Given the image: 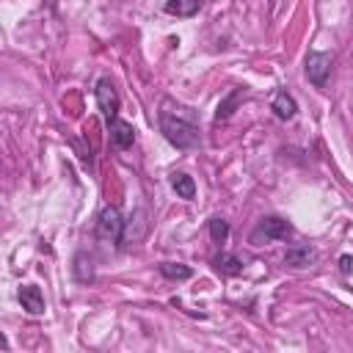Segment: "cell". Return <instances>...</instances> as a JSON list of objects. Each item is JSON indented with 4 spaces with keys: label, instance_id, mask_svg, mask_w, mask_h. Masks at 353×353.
Returning a JSON list of instances; mask_svg holds the SVG:
<instances>
[{
    "label": "cell",
    "instance_id": "1",
    "mask_svg": "<svg viewBox=\"0 0 353 353\" xmlns=\"http://www.w3.org/2000/svg\"><path fill=\"white\" fill-rule=\"evenodd\" d=\"M157 121H160L163 138H165L171 146H176V149L185 152V149H196V146L201 143V132H199V127H196L190 119L176 116V113H171V110H160Z\"/></svg>",
    "mask_w": 353,
    "mask_h": 353
},
{
    "label": "cell",
    "instance_id": "2",
    "mask_svg": "<svg viewBox=\"0 0 353 353\" xmlns=\"http://www.w3.org/2000/svg\"><path fill=\"white\" fill-rule=\"evenodd\" d=\"M292 237V223L279 218V215H265L248 234V240L254 245H268V243H281Z\"/></svg>",
    "mask_w": 353,
    "mask_h": 353
},
{
    "label": "cell",
    "instance_id": "3",
    "mask_svg": "<svg viewBox=\"0 0 353 353\" xmlns=\"http://www.w3.org/2000/svg\"><path fill=\"white\" fill-rule=\"evenodd\" d=\"M124 218L119 212V207H102L97 215V237L113 245H121L124 240Z\"/></svg>",
    "mask_w": 353,
    "mask_h": 353
},
{
    "label": "cell",
    "instance_id": "4",
    "mask_svg": "<svg viewBox=\"0 0 353 353\" xmlns=\"http://www.w3.org/2000/svg\"><path fill=\"white\" fill-rule=\"evenodd\" d=\"M331 66H334V52H309L306 55V80L314 85V88H325L328 85V74H331Z\"/></svg>",
    "mask_w": 353,
    "mask_h": 353
},
{
    "label": "cell",
    "instance_id": "5",
    "mask_svg": "<svg viewBox=\"0 0 353 353\" xmlns=\"http://www.w3.org/2000/svg\"><path fill=\"white\" fill-rule=\"evenodd\" d=\"M94 97H97V105H99L105 121H113L119 116V108H121V99H119V91H116L113 80L110 77H99L97 88H94Z\"/></svg>",
    "mask_w": 353,
    "mask_h": 353
},
{
    "label": "cell",
    "instance_id": "6",
    "mask_svg": "<svg viewBox=\"0 0 353 353\" xmlns=\"http://www.w3.org/2000/svg\"><path fill=\"white\" fill-rule=\"evenodd\" d=\"M108 138H110V146L113 149H119V152H127V149H132V143H135V127L130 124V121H124V119H113V121H108Z\"/></svg>",
    "mask_w": 353,
    "mask_h": 353
},
{
    "label": "cell",
    "instance_id": "7",
    "mask_svg": "<svg viewBox=\"0 0 353 353\" xmlns=\"http://www.w3.org/2000/svg\"><path fill=\"white\" fill-rule=\"evenodd\" d=\"M270 110H273L276 119L290 121V119H295V113H298V102H295V97H292L287 88H281V91L273 94V99H270Z\"/></svg>",
    "mask_w": 353,
    "mask_h": 353
},
{
    "label": "cell",
    "instance_id": "8",
    "mask_svg": "<svg viewBox=\"0 0 353 353\" xmlns=\"http://www.w3.org/2000/svg\"><path fill=\"white\" fill-rule=\"evenodd\" d=\"M19 303H22V309L28 312V314H44V295H41V290L36 287V284H22L19 287Z\"/></svg>",
    "mask_w": 353,
    "mask_h": 353
},
{
    "label": "cell",
    "instance_id": "9",
    "mask_svg": "<svg viewBox=\"0 0 353 353\" xmlns=\"http://www.w3.org/2000/svg\"><path fill=\"white\" fill-rule=\"evenodd\" d=\"M314 259H317V251L312 245H301V243L290 245L284 254V265H290V268H309Z\"/></svg>",
    "mask_w": 353,
    "mask_h": 353
},
{
    "label": "cell",
    "instance_id": "10",
    "mask_svg": "<svg viewBox=\"0 0 353 353\" xmlns=\"http://www.w3.org/2000/svg\"><path fill=\"white\" fill-rule=\"evenodd\" d=\"M212 268L223 279H232V276H240L243 273V262L234 254H226V251H221L218 256H212Z\"/></svg>",
    "mask_w": 353,
    "mask_h": 353
},
{
    "label": "cell",
    "instance_id": "11",
    "mask_svg": "<svg viewBox=\"0 0 353 353\" xmlns=\"http://www.w3.org/2000/svg\"><path fill=\"white\" fill-rule=\"evenodd\" d=\"M168 182H171V188H174V193H176L179 199H185V201H193V199H196V182H193L190 174L174 171Z\"/></svg>",
    "mask_w": 353,
    "mask_h": 353
},
{
    "label": "cell",
    "instance_id": "12",
    "mask_svg": "<svg viewBox=\"0 0 353 353\" xmlns=\"http://www.w3.org/2000/svg\"><path fill=\"white\" fill-rule=\"evenodd\" d=\"M199 8H201V0H165V3H163V11H165V14L182 17V19L199 14Z\"/></svg>",
    "mask_w": 353,
    "mask_h": 353
},
{
    "label": "cell",
    "instance_id": "13",
    "mask_svg": "<svg viewBox=\"0 0 353 353\" xmlns=\"http://www.w3.org/2000/svg\"><path fill=\"white\" fill-rule=\"evenodd\" d=\"M157 270H160V276L168 279V281H188V279L193 276V268H188V265H182V262H160Z\"/></svg>",
    "mask_w": 353,
    "mask_h": 353
},
{
    "label": "cell",
    "instance_id": "14",
    "mask_svg": "<svg viewBox=\"0 0 353 353\" xmlns=\"http://www.w3.org/2000/svg\"><path fill=\"white\" fill-rule=\"evenodd\" d=\"M207 229H210V237H212V243L223 245V243L229 240V223H226L221 215L210 218V221H207Z\"/></svg>",
    "mask_w": 353,
    "mask_h": 353
},
{
    "label": "cell",
    "instance_id": "15",
    "mask_svg": "<svg viewBox=\"0 0 353 353\" xmlns=\"http://www.w3.org/2000/svg\"><path fill=\"white\" fill-rule=\"evenodd\" d=\"M237 99H240V88H234V91L226 97V102H221V105H218V113H215V119H218V121H221V119H226V116L232 113V108L237 105Z\"/></svg>",
    "mask_w": 353,
    "mask_h": 353
},
{
    "label": "cell",
    "instance_id": "16",
    "mask_svg": "<svg viewBox=\"0 0 353 353\" xmlns=\"http://www.w3.org/2000/svg\"><path fill=\"white\" fill-rule=\"evenodd\" d=\"M350 265H353V256H350V254H342V256H339V268H342L345 276L350 273Z\"/></svg>",
    "mask_w": 353,
    "mask_h": 353
}]
</instances>
